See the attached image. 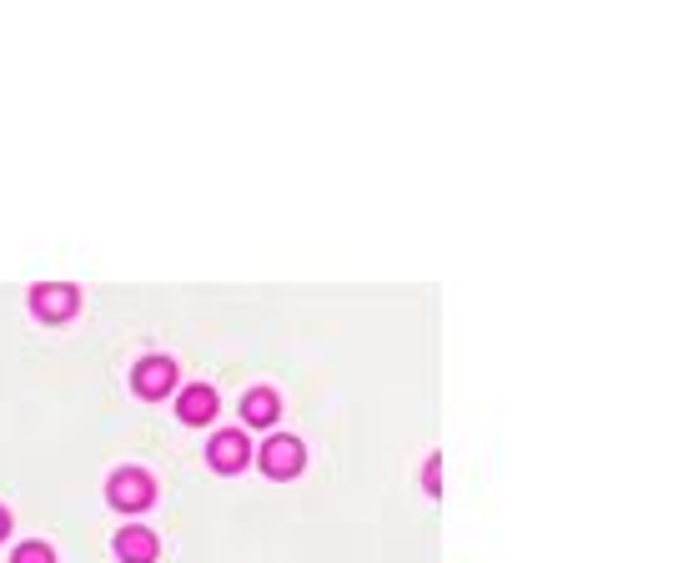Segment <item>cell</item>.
<instances>
[{
  "label": "cell",
  "mask_w": 693,
  "mask_h": 563,
  "mask_svg": "<svg viewBox=\"0 0 693 563\" xmlns=\"http://www.w3.org/2000/svg\"><path fill=\"white\" fill-rule=\"evenodd\" d=\"M106 493H111V503H116V509L141 513L146 503L157 498V478H151V473H141V468H121V473H111Z\"/></svg>",
  "instance_id": "cell-1"
},
{
  "label": "cell",
  "mask_w": 693,
  "mask_h": 563,
  "mask_svg": "<svg viewBox=\"0 0 693 563\" xmlns=\"http://www.w3.org/2000/svg\"><path fill=\"white\" fill-rule=\"evenodd\" d=\"M301 463H307V448H301L297 438H287V432H276V438L262 443V473L267 478H292V473H301Z\"/></svg>",
  "instance_id": "cell-2"
},
{
  "label": "cell",
  "mask_w": 693,
  "mask_h": 563,
  "mask_svg": "<svg viewBox=\"0 0 693 563\" xmlns=\"http://www.w3.org/2000/svg\"><path fill=\"white\" fill-rule=\"evenodd\" d=\"M207 458H211V468H216V473H242V468H247V458H251V443L236 428H226V432L211 438Z\"/></svg>",
  "instance_id": "cell-3"
},
{
  "label": "cell",
  "mask_w": 693,
  "mask_h": 563,
  "mask_svg": "<svg viewBox=\"0 0 693 563\" xmlns=\"http://www.w3.org/2000/svg\"><path fill=\"white\" fill-rule=\"evenodd\" d=\"M30 307H36L46 322H61V317H71L81 307V292L66 287V282H46V287L30 292Z\"/></svg>",
  "instance_id": "cell-4"
},
{
  "label": "cell",
  "mask_w": 693,
  "mask_h": 563,
  "mask_svg": "<svg viewBox=\"0 0 693 563\" xmlns=\"http://www.w3.org/2000/svg\"><path fill=\"white\" fill-rule=\"evenodd\" d=\"M176 388V363L171 357H141L136 363V393L141 397H166Z\"/></svg>",
  "instance_id": "cell-5"
},
{
  "label": "cell",
  "mask_w": 693,
  "mask_h": 563,
  "mask_svg": "<svg viewBox=\"0 0 693 563\" xmlns=\"http://www.w3.org/2000/svg\"><path fill=\"white\" fill-rule=\"evenodd\" d=\"M116 553L126 563H151V559H157V528H146V524L121 528V534H116Z\"/></svg>",
  "instance_id": "cell-6"
},
{
  "label": "cell",
  "mask_w": 693,
  "mask_h": 563,
  "mask_svg": "<svg viewBox=\"0 0 693 563\" xmlns=\"http://www.w3.org/2000/svg\"><path fill=\"white\" fill-rule=\"evenodd\" d=\"M176 413H182V423H211L216 418V388H207V382H197V388H186L182 403H176Z\"/></svg>",
  "instance_id": "cell-7"
},
{
  "label": "cell",
  "mask_w": 693,
  "mask_h": 563,
  "mask_svg": "<svg viewBox=\"0 0 693 563\" xmlns=\"http://www.w3.org/2000/svg\"><path fill=\"white\" fill-rule=\"evenodd\" d=\"M276 413H282V403H276L272 388H251L247 397H242V418L257 423V428H267V423H276Z\"/></svg>",
  "instance_id": "cell-8"
},
{
  "label": "cell",
  "mask_w": 693,
  "mask_h": 563,
  "mask_svg": "<svg viewBox=\"0 0 693 563\" xmlns=\"http://www.w3.org/2000/svg\"><path fill=\"white\" fill-rule=\"evenodd\" d=\"M11 563H55V553L46 549V543H21Z\"/></svg>",
  "instance_id": "cell-9"
},
{
  "label": "cell",
  "mask_w": 693,
  "mask_h": 563,
  "mask_svg": "<svg viewBox=\"0 0 693 563\" xmlns=\"http://www.w3.org/2000/svg\"><path fill=\"white\" fill-rule=\"evenodd\" d=\"M422 484H428V493H437V484H443V468H437V458H428V468H422Z\"/></svg>",
  "instance_id": "cell-10"
},
{
  "label": "cell",
  "mask_w": 693,
  "mask_h": 563,
  "mask_svg": "<svg viewBox=\"0 0 693 563\" xmlns=\"http://www.w3.org/2000/svg\"><path fill=\"white\" fill-rule=\"evenodd\" d=\"M5 534H11V513L0 509V538H5Z\"/></svg>",
  "instance_id": "cell-11"
}]
</instances>
